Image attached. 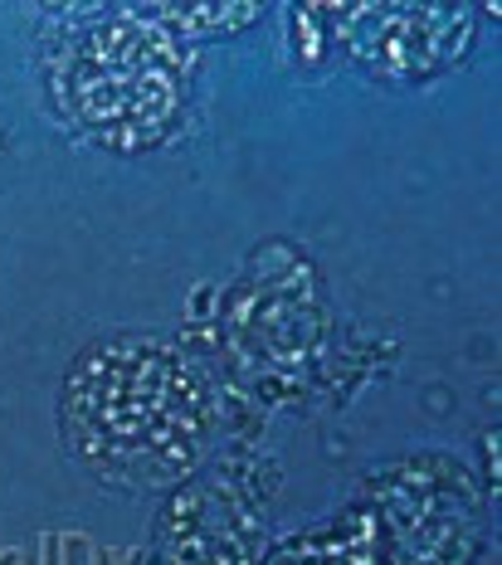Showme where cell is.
Here are the masks:
<instances>
[{"label":"cell","instance_id":"3957f363","mask_svg":"<svg viewBox=\"0 0 502 565\" xmlns=\"http://www.w3.org/2000/svg\"><path fill=\"white\" fill-rule=\"evenodd\" d=\"M274 565H395V561L381 556L376 532H361V526L342 522V526H327V532L293 541L288 551H278Z\"/></svg>","mask_w":502,"mask_h":565},{"label":"cell","instance_id":"7a4b0ae2","mask_svg":"<svg viewBox=\"0 0 502 565\" xmlns=\"http://www.w3.org/2000/svg\"><path fill=\"white\" fill-rule=\"evenodd\" d=\"M64 93L88 132L113 147H151L181 117L185 64L157 25L108 20L64 54Z\"/></svg>","mask_w":502,"mask_h":565},{"label":"cell","instance_id":"6da1fadb","mask_svg":"<svg viewBox=\"0 0 502 565\" xmlns=\"http://www.w3.org/2000/svg\"><path fill=\"white\" fill-rule=\"evenodd\" d=\"M220 405L210 375L177 341L108 337L64 385V434L98 478L167 488L205 458Z\"/></svg>","mask_w":502,"mask_h":565}]
</instances>
